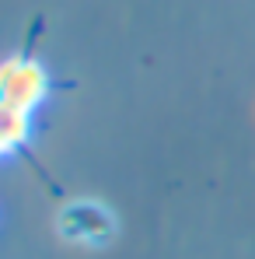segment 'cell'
<instances>
[{"label":"cell","instance_id":"cell-4","mask_svg":"<svg viewBox=\"0 0 255 259\" xmlns=\"http://www.w3.org/2000/svg\"><path fill=\"white\" fill-rule=\"evenodd\" d=\"M7 151H11V147H7V144H4V137H0V158H4Z\"/></svg>","mask_w":255,"mask_h":259},{"label":"cell","instance_id":"cell-3","mask_svg":"<svg viewBox=\"0 0 255 259\" xmlns=\"http://www.w3.org/2000/svg\"><path fill=\"white\" fill-rule=\"evenodd\" d=\"M0 137H4V144H7L11 151L21 147V144L28 140V116L18 112V109L0 105Z\"/></svg>","mask_w":255,"mask_h":259},{"label":"cell","instance_id":"cell-2","mask_svg":"<svg viewBox=\"0 0 255 259\" xmlns=\"http://www.w3.org/2000/svg\"><path fill=\"white\" fill-rule=\"evenodd\" d=\"M56 231L74 245H101L116 235V214L98 200H74L56 217Z\"/></svg>","mask_w":255,"mask_h":259},{"label":"cell","instance_id":"cell-1","mask_svg":"<svg viewBox=\"0 0 255 259\" xmlns=\"http://www.w3.org/2000/svg\"><path fill=\"white\" fill-rule=\"evenodd\" d=\"M49 91V74L32 56H11L0 63V105L32 116Z\"/></svg>","mask_w":255,"mask_h":259}]
</instances>
